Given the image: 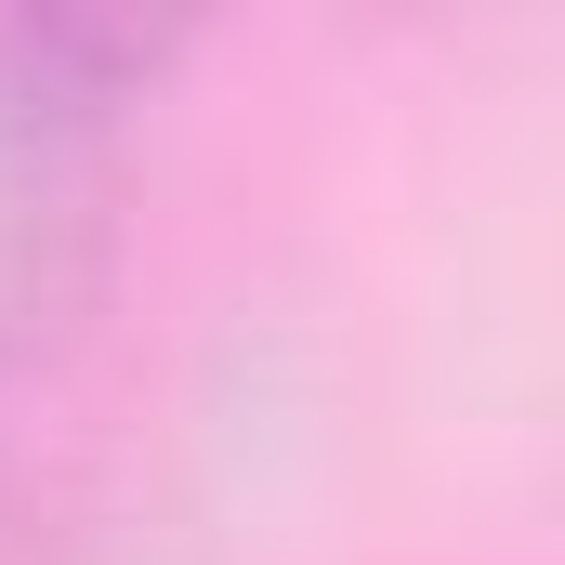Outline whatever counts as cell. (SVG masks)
I'll return each instance as SVG.
<instances>
[{"mask_svg": "<svg viewBox=\"0 0 565 565\" xmlns=\"http://www.w3.org/2000/svg\"><path fill=\"white\" fill-rule=\"evenodd\" d=\"M198 26L119 0H0V382L53 369L132 250L145 119Z\"/></svg>", "mask_w": 565, "mask_h": 565, "instance_id": "cell-1", "label": "cell"}, {"mask_svg": "<svg viewBox=\"0 0 565 565\" xmlns=\"http://www.w3.org/2000/svg\"><path fill=\"white\" fill-rule=\"evenodd\" d=\"M0 565H198V540H184L171 513L93 487V500H53V513L0 526Z\"/></svg>", "mask_w": 565, "mask_h": 565, "instance_id": "cell-2", "label": "cell"}]
</instances>
